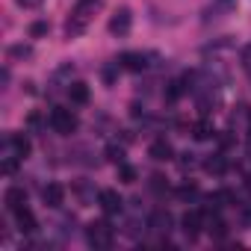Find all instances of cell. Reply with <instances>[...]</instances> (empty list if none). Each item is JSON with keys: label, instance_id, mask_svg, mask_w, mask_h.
Segmentation results:
<instances>
[{"label": "cell", "instance_id": "obj_1", "mask_svg": "<svg viewBox=\"0 0 251 251\" xmlns=\"http://www.w3.org/2000/svg\"><path fill=\"white\" fill-rule=\"evenodd\" d=\"M100 6H103V0H77V6H74L71 18H68V24H65V36H68V39L80 36V33L89 27L92 15H95Z\"/></svg>", "mask_w": 251, "mask_h": 251}, {"label": "cell", "instance_id": "obj_2", "mask_svg": "<svg viewBox=\"0 0 251 251\" xmlns=\"http://www.w3.org/2000/svg\"><path fill=\"white\" fill-rule=\"evenodd\" d=\"M48 121H50V130L59 133V136H71V133H77V127H80L77 115H74L71 109H65V106H53L50 115H48Z\"/></svg>", "mask_w": 251, "mask_h": 251}, {"label": "cell", "instance_id": "obj_3", "mask_svg": "<svg viewBox=\"0 0 251 251\" xmlns=\"http://www.w3.org/2000/svg\"><path fill=\"white\" fill-rule=\"evenodd\" d=\"M86 242H89L92 248H100V251L112 248V242H115L112 225H109V222H92V225L86 227Z\"/></svg>", "mask_w": 251, "mask_h": 251}, {"label": "cell", "instance_id": "obj_4", "mask_svg": "<svg viewBox=\"0 0 251 251\" xmlns=\"http://www.w3.org/2000/svg\"><path fill=\"white\" fill-rule=\"evenodd\" d=\"M151 53H142V50H127V53H121L115 62H118V68H127V71H148L151 68Z\"/></svg>", "mask_w": 251, "mask_h": 251}, {"label": "cell", "instance_id": "obj_5", "mask_svg": "<svg viewBox=\"0 0 251 251\" xmlns=\"http://www.w3.org/2000/svg\"><path fill=\"white\" fill-rule=\"evenodd\" d=\"M130 27H133V12H130L127 6H121V9L112 12V18H109V33H112V36L124 39V36L130 33Z\"/></svg>", "mask_w": 251, "mask_h": 251}, {"label": "cell", "instance_id": "obj_6", "mask_svg": "<svg viewBox=\"0 0 251 251\" xmlns=\"http://www.w3.org/2000/svg\"><path fill=\"white\" fill-rule=\"evenodd\" d=\"M98 204H100V210H103L106 216H115V213L124 210V201H121V195H118L115 189H100V192H98Z\"/></svg>", "mask_w": 251, "mask_h": 251}, {"label": "cell", "instance_id": "obj_7", "mask_svg": "<svg viewBox=\"0 0 251 251\" xmlns=\"http://www.w3.org/2000/svg\"><path fill=\"white\" fill-rule=\"evenodd\" d=\"M6 154H12L18 160H27L30 157V139L24 133H9L6 136Z\"/></svg>", "mask_w": 251, "mask_h": 251}, {"label": "cell", "instance_id": "obj_8", "mask_svg": "<svg viewBox=\"0 0 251 251\" xmlns=\"http://www.w3.org/2000/svg\"><path fill=\"white\" fill-rule=\"evenodd\" d=\"M204 225H207V222H204V213H201V210H189V213H183V219H180V227H183V233H186L189 239H195Z\"/></svg>", "mask_w": 251, "mask_h": 251}, {"label": "cell", "instance_id": "obj_9", "mask_svg": "<svg viewBox=\"0 0 251 251\" xmlns=\"http://www.w3.org/2000/svg\"><path fill=\"white\" fill-rule=\"evenodd\" d=\"M42 201H45V207L59 210V207L65 204V189H62V183H48V186L42 189Z\"/></svg>", "mask_w": 251, "mask_h": 251}, {"label": "cell", "instance_id": "obj_10", "mask_svg": "<svg viewBox=\"0 0 251 251\" xmlns=\"http://www.w3.org/2000/svg\"><path fill=\"white\" fill-rule=\"evenodd\" d=\"M3 204H6V210H9V213H18V210H24V207H27V192H24L21 186H9V189H6V195H3Z\"/></svg>", "mask_w": 251, "mask_h": 251}, {"label": "cell", "instance_id": "obj_11", "mask_svg": "<svg viewBox=\"0 0 251 251\" xmlns=\"http://www.w3.org/2000/svg\"><path fill=\"white\" fill-rule=\"evenodd\" d=\"M148 227L154 230V233H169L172 230V213L169 210H154L151 216H148Z\"/></svg>", "mask_w": 251, "mask_h": 251}, {"label": "cell", "instance_id": "obj_12", "mask_svg": "<svg viewBox=\"0 0 251 251\" xmlns=\"http://www.w3.org/2000/svg\"><path fill=\"white\" fill-rule=\"evenodd\" d=\"M148 157H151L154 163H169V160L175 157V151H172V145H169L166 139H154L151 148H148Z\"/></svg>", "mask_w": 251, "mask_h": 251}, {"label": "cell", "instance_id": "obj_13", "mask_svg": "<svg viewBox=\"0 0 251 251\" xmlns=\"http://www.w3.org/2000/svg\"><path fill=\"white\" fill-rule=\"evenodd\" d=\"M15 222H18V230H21V233H36V227H39V222H36V216L30 213V207L18 210V213H15Z\"/></svg>", "mask_w": 251, "mask_h": 251}, {"label": "cell", "instance_id": "obj_14", "mask_svg": "<svg viewBox=\"0 0 251 251\" xmlns=\"http://www.w3.org/2000/svg\"><path fill=\"white\" fill-rule=\"evenodd\" d=\"M192 136L198 139V142H207V139H216V127L204 118V121H195L192 124Z\"/></svg>", "mask_w": 251, "mask_h": 251}, {"label": "cell", "instance_id": "obj_15", "mask_svg": "<svg viewBox=\"0 0 251 251\" xmlns=\"http://www.w3.org/2000/svg\"><path fill=\"white\" fill-rule=\"evenodd\" d=\"M201 166H204V172H210V175H225V172H227V160H225V154H213V157H207Z\"/></svg>", "mask_w": 251, "mask_h": 251}, {"label": "cell", "instance_id": "obj_16", "mask_svg": "<svg viewBox=\"0 0 251 251\" xmlns=\"http://www.w3.org/2000/svg\"><path fill=\"white\" fill-rule=\"evenodd\" d=\"M68 98H71L74 103H80V106L89 103V86L80 83V80H77V83H68Z\"/></svg>", "mask_w": 251, "mask_h": 251}, {"label": "cell", "instance_id": "obj_17", "mask_svg": "<svg viewBox=\"0 0 251 251\" xmlns=\"http://www.w3.org/2000/svg\"><path fill=\"white\" fill-rule=\"evenodd\" d=\"M136 177H139V175H136L133 166H127V163L118 166V180H121V183H136Z\"/></svg>", "mask_w": 251, "mask_h": 251}, {"label": "cell", "instance_id": "obj_18", "mask_svg": "<svg viewBox=\"0 0 251 251\" xmlns=\"http://www.w3.org/2000/svg\"><path fill=\"white\" fill-rule=\"evenodd\" d=\"M6 53H9V59H30L33 56V48L30 45H12Z\"/></svg>", "mask_w": 251, "mask_h": 251}, {"label": "cell", "instance_id": "obj_19", "mask_svg": "<svg viewBox=\"0 0 251 251\" xmlns=\"http://www.w3.org/2000/svg\"><path fill=\"white\" fill-rule=\"evenodd\" d=\"M106 160H109V163H115V166H121V163H124V148L109 145V148H106Z\"/></svg>", "mask_w": 251, "mask_h": 251}, {"label": "cell", "instance_id": "obj_20", "mask_svg": "<svg viewBox=\"0 0 251 251\" xmlns=\"http://www.w3.org/2000/svg\"><path fill=\"white\" fill-rule=\"evenodd\" d=\"M48 30H50V24H48V21H36V24L30 27V36H33V39H39V36H45Z\"/></svg>", "mask_w": 251, "mask_h": 251}, {"label": "cell", "instance_id": "obj_21", "mask_svg": "<svg viewBox=\"0 0 251 251\" xmlns=\"http://www.w3.org/2000/svg\"><path fill=\"white\" fill-rule=\"evenodd\" d=\"M242 68H245V74H248V80H251V45L242 48Z\"/></svg>", "mask_w": 251, "mask_h": 251}, {"label": "cell", "instance_id": "obj_22", "mask_svg": "<svg viewBox=\"0 0 251 251\" xmlns=\"http://www.w3.org/2000/svg\"><path fill=\"white\" fill-rule=\"evenodd\" d=\"M15 3L24 9H36V6H42V0H15Z\"/></svg>", "mask_w": 251, "mask_h": 251}]
</instances>
